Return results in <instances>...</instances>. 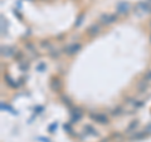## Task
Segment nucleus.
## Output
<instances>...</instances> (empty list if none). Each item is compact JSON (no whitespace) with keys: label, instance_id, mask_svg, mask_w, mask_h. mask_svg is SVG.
<instances>
[{"label":"nucleus","instance_id":"f257e3e1","mask_svg":"<svg viewBox=\"0 0 151 142\" xmlns=\"http://www.w3.org/2000/svg\"><path fill=\"white\" fill-rule=\"evenodd\" d=\"M131 9V4L128 1H125V0H121L116 4V13L120 15H126Z\"/></svg>","mask_w":151,"mask_h":142},{"label":"nucleus","instance_id":"f03ea898","mask_svg":"<svg viewBox=\"0 0 151 142\" xmlns=\"http://www.w3.org/2000/svg\"><path fill=\"white\" fill-rule=\"evenodd\" d=\"M82 49V44L81 43H71L68 45H66L64 49H63V52H64L67 56H74V54H77L79 51Z\"/></svg>","mask_w":151,"mask_h":142},{"label":"nucleus","instance_id":"7ed1b4c3","mask_svg":"<svg viewBox=\"0 0 151 142\" xmlns=\"http://www.w3.org/2000/svg\"><path fill=\"white\" fill-rule=\"evenodd\" d=\"M90 117H91V120H93L97 123H101V124H107L110 122L108 117L104 113H101V112H92V113H90Z\"/></svg>","mask_w":151,"mask_h":142},{"label":"nucleus","instance_id":"20e7f679","mask_svg":"<svg viewBox=\"0 0 151 142\" xmlns=\"http://www.w3.org/2000/svg\"><path fill=\"white\" fill-rule=\"evenodd\" d=\"M117 20V15L116 14H111V13H106L102 14L99 16V22L103 24V25H110V24L115 23Z\"/></svg>","mask_w":151,"mask_h":142},{"label":"nucleus","instance_id":"39448f33","mask_svg":"<svg viewBox=\"0 0 151 142\" xmlns=\"http://www.w3.org/2000/svg\"><path fill=\"white\" fill-rule=\"evenodd\" d=\"M82 116H83V112L79 110V108H73L72 111H71V123H76V122H78V121H81L82 118Z\"/></svg>","mask_w":151,"mask_h":142},{"label":"nucleus","instance_id":"423d86ee","mask_svg":"<svg viewBox=\"0 0 151 142\" xmlns=\"http://www.w3.org/2000/svg\"><path fill=\"white\" fill-rule=\"evenodd\" d=\"M16 54V51L13 47H1V56L5 57V58H9V57H13Z\"/></svg>","mask_w":151,"mask_h":142},{"label":"nucleus","instance_id":"0eeeda50","mask_svg":"<svg viewBox=\"0 0 151 142\" xmlns=\"http://www.w3.org/2000/svg\"><path fill=\"white\" fill-rule=\"evenodd\" d=\"M50 88H52L54 92H59L61 88H62V82H61V79L53 77L52 81H50Z\"/></svg>","mask_w":151,"mask_h":142},{"label":"nucleus","instance_id":"6e6552de","mask_svg":"<svg viewBox=\"0 0 151 142\" xmlns=\"http://www.w3.org/2000/svg\"><path fill=\"white\" fill-rule=\"evenodd\" d=\"M99 32H101V28H99L98 24H92V25L87 29V34L90 35V37H96V35H98Z\"/></svg>","mask_w":151,"mask_h":142},{"label":"nucleus","instance_id":"1a4fd4ad","mask_svg":"<svg viewBox=\"0 0 151 142\" xmlns=\"http://www.w3.org/2000/svg\"><path fill=\"white\" fill-rule=\"evenodd\" d=\"M145 137H147V135H146L145 131L142 129V131H135L133 132V135L130 137V140L131 141H140L142 138H145Z\"/></svg>","mask_w":151,"mask_h":142},{"label":"nucleus","instance_id":"9d476101","mask_svg":"<svg viewBox=\"0 0 151 142\" xmlns=\"http://www.w3.org/2000/svg\"><path fill=\"white\" fill-rule=\"evenodd\" d=\"M83 129H85V133H87V135H90V136H98L97 129L93 126H91V124H86V126L83 127Z\"/></svg>","mask_w":151,"mask_h":142},{"label":"nucleus","instance_id":"9b49d317","mask_svg":"<svg viewBox=\"0 0 151 142\" xmlns=\"http://www.w3.org/2000/svg\"><path fill=\"white\" fill-rule=\"evenodd\" d=\"M138 126V121L135 120V121H132V122H130V124L127 126V128L125 129L126 133H131V132H135L136 131V128Z\"/></svg>","mask_w":151,"mask_h":142},{"label":"nucleus","instance_id":"f8f14e48","mask_svg":"<svg viewBox=\"0 0 151 142\" xmlns=\"http://www.w3.org/2000/svg\"><path fill=\"white\" fill-rule=\"evenodd\" d=\"M5 81H6V83L9 84L10 87H13V88H15V87H18V84L14 82V79H13L9 74H5Z\"/></svg>","mask_w":151,"mask_h":142},{"label":"nucleus","instance_id":"ddd939ff","mask_svg":"<svg viewBox=\"0 0 151 142\" xmlns=\"http://www.w3.org/2000/svg\"><path fill=\"white\" fill-rule=\"evenodd\" d=\"M1 110H9V112H11L13 115H16V111L11 106H9V104H6V103H1Z\"/></svg>","mask_w":151,"mask_h":142},{"label":"nucleus","instance_id":"4468645a","mask_svg":"<svg viewBox=\"0 0 151 142\" xmlns=\"http://www.w3.org/2000/svg\"><path fill=\"white\" fill-rule=\"evenodd\" d=\"M19 67H20V69H22V70H28V68H29V62H25V59L22 60V62H19Z\"/></svg>","mask_w":151,"mask_h":142},{"label":"nucleus","instance_id":"2eb2a0df","mask_svg":"<svg viewBox=\"0 0 151 142\" xmlns=\"http://www.w3.org/2000/svg\"><path fill=\"white\" fill-rule=\"evenodd\" d=\"M40 45H42L43 48H45V51H48V52L50 51V49H52V44H50L48 40H43V41L40 43Z\"/></svg>","mask_w":151,"mask_h":142},{"label":"nucleus","instance_id":"dca6fc26","mask_svg":"<svg viewBox=\"0 0 151 142\" xmlns=\"http://www.w3.org/2000/svg\"><path fill=\"white\" fill-rule=\"evenodd\" d=\"M57 128H58V122H53V123H50V124H49L48 131H49L50 133H53V132H56V131H57Z\"/></svg>","mask_w":151,"mask_h":142},{"label":"nucleus","instance_id":"f3484780","mask_svg":"<svg viewBox=\"0 0 151 142\" xmlns=\"http://www.w3.org/2000/svg\"><path fill=\"white\" fill-rule=\"evenodd\" d=\"M59 51H58V49H50V51H49V56L50 57H52V58H58V57H59Z\"/></svg>","mask_w":151,"mask_h":142},{"label":"nucleus","instance_id":"a211bd4d","mask_svg":"<svg viewBox=\"0 0 151 142\" xmlns=\"http://www.w3.org/2000/svg\"><path fill=\"white\" fill-rule=\"evenodd\" d=\"M83 19H85V14H79V15H78V18H77V22L74 23L76 28H78L79 25H81L82 22H83Z\"/></svg>","mask_w":151,"mask_h":142},{"label":"nucleus","instance_id":"6ab92c4d","mask_svg":"<svg viewBox=\"0 0 151 142\" xmlns=\"http://www.w3.org/2000/svg\"><path fill=\"white\" fill-rule=\"evenodd\" d=\"M122 113H123L122 107H116L115 110L112 111V115H113V116H120V115H122Z\"/></svg>","mask_w":151,"mask_h":142},{"label":"nucleus","instance_id":"aec40b11","mask_svg":"<svg viewBox=\"0 0 151 142\" xmlns=\"http://www.w3.org/2000/svg\"><path fill=\"white\" fill-rule=\"evenodd\" d=\"M62 101H63V103H64L67 107H72V102H71V99L67 97V96H63V97H62Z\"/></svg>","mask_w":151,"mask_h":142},{"label":"nucleus","instance_id":"412c9836","mask_svg":"<svg viewBox=\"0 0 151 142\" xmlns=\"http://www.w3.org/2000/svg\"><path fill=\"white\" fill-rule=\"evenodd\" d=\"M1 33H6V19L1 16Z\"/></svg>","mask_w":151,"mask_h":142},{"label":"nucleus","instance_id":"4be33fe9","mask_svg":"<svg viewBox=\"0 0 151 142\" xmlns=\"http://www.w3.org/2000/svg\"><path fill=\"white\" fill-rule=\"evenodd\" d=\"M63 128H64V131L66 132H68V133H72V124L71 123H64V126H63Z\"/></svg>","mask_w":151,"mask_h":142},{"label":"nucleus","instance_id":"5701e85b","mask_svg":"<svg viewBox=\"0 0 151 142\" xmlns=\"http://www.w3.org/2000/svg\"><path fill=\"white\" fill-rule=\"evenodd\" d=\"M132 103H133V107H135L136 110L144 106V101H135V102H132Z\"/></svg>","mask_w":151,"mask_h":142},{"label":"nucleus","instance_id":"b1692460","mask_svg":"<svg viewBox=\"0 0 151 142\" xmlns=\"http://www.w3.org/2000/svg\"><path fill=\"white\" fill-rule=\"evenodd\" d=\"M47 68V65H45V63H40V64H38L37 67V70H39V72H43V70Z\"/></svg>","mask_w":151,"mask_h":142},{"label":"nucleus","instance_id":"393cba45","mask_svg":"<svg viewBox=\"0 0 151 142\" xmlns=\"http://www.w3.org/2000/svg\"><path fill=\"white\" fill-rule=\"evenodd\" d=\"M144 131H145V133H146L147 136H150V135H151V123H149L147 126H146V127L144 128Z\"/></svg>","mask_w":151,"mask_h":142},{"label":"nucleus","instance_id":"a878e982","mask_svg":"<svg viewBox=\"0 0 151 142\" xmlns=\"http://www.w3.org/2000/svg\"><path fill=\"white\" fill-rule=\"evenodd\" d=\"M145 81H151V70H149V72L145 74Z\"/></svg>","mask_w":151,"mask_h":142},{"label":"nucleus","instance_id":"bb28decb","mask_svg":"<svg viewBox=\"0 0 151 142\" xmlns=\"http://www.w3.org/2000/svg\"><path fill=\"white\" fill-rule=\"evenodd\" d=\"M145 1H146V5H147L149 13H151V0H145Z\"/></svg>","mask_w":151,"mask_h":142},{"label":"nucleus","instance_id":"cd10ccee","mask_svg":"<svg viewBox=\"0 0 151 142\" xmlns=\"http://www.w3.org/2000/svg\"><path fill=\"white\" fill-rule=\"evenodd\" d=\"M34 110H37V112H38V113H40V112H43V110H44V108L42 107V106H38L37 108H34Z\"/></svg>","mask_w":151,"mask_h":142},{"label":"nucleus","instance_id":"c85d7f7f","mask_svg":"<svg viewBox=\"0 0 151 142\" xmlns=\"http://www.w3.org/2000/svg\"><path fill=\"white\" fill-rule=\"evenodd\" d=\"M38 140H39L40 142H49L48 138H44V137H38Z\"/></svg>","mask_w":151,"mask_h":142},{"label":"nucleus","instance_id":"c756f323","mask_svg":"<svg viewBox=\"0 0 151 142\" xmlns=\"http://www.w3.org/2000/svg\"><path fill=\"white\" fill-rule=\"evenodd\" d=\"M150 40H151V35H150Z\"/></svg>","mask_w":151,"mask_h":142}]
</instances>
